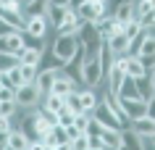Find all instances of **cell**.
Listing matches in <instances>:
<instances>
[{
    "label": "cell",
    "mask_w": 155,
    "mask_h": 150,
    "mask_svg": "<svg viewBox=\"0 0 155 150\" xmlns=\"http://www.w3.org/2000/svg\"><path fill=\"white\" fill-rule=\"evenodd\" d=\"M76 53H79V40H76V34H58L55 40H53V55L63 63V68Z\"/></svg>",
    "instance_id": "cell-1"
},
{
    "label": "cell",
    "mask_w": 155,
    "mask_h": 150,
    "mask_svg": "<svg viewBox=\"0 0 155 150\" xmlns=\"http://www.w3.org/2000/svg\"><path fill=\"white\" fill-rule=\"evenodd\" d=\"M76 40H79V45H82V50L87 53V55H97V48H100V32L95 29V24L92 21H82V26H79V32H76Z\"/></svg>",
    "instance_id": "cell-2"
},
{
    "label": "cell",
    "mask_w": 155,
    "mask_h": 150,
    "mask_svg": "<svg viewBox=\"0 0 155 150\" xmlns=\"http://www.w3.org/2000/svg\"><path fill=\"white\" fill-rule=\"evenodd\" d=\"M105 76H103V66H100L97 55H84V63H82V82L87 84V87H97L100 82H103Z\"/></svg>",
    "instance_id": "cell-3"
},
{
    "label": "cell",
    "mask_w": 155,
    "mask_h": 150,
    "mask_svg": "<svg viewBox=\"0 0 155 150\" xmlns=\"http://www.w3.org/2000/svg\"><path fill=\"white\" fill-rule=\"evenodd\" d=\"M40 98H42V92H40V87L34 82H24V84H18L16 87V105L18 108H34L37 103H40Z\"/></svg>",
    "instance_id": "cell-4"
},
{
    "label": "cell",
    "mask_w": 155,
    "mask_h": 150,
    "mask_svg": "<svg viewBox=\"0 0 155 150\" xmlns=\"http://www.w3.org/2000/svg\"><path fill=\"white\" fill-rule=\"evenodd\" d=\"M92 118H95L103 129H124V126H126V118L116 116V113L108 108L105 103H97V108L92 111Z\"/></svg>",
    "instance_id": "cell-5"
},
{
    "label": "cell",
    "mask_w": 155,
    "mask_h": 150,
    "mask_svg": "<svg viewBox=\"0 0 155 150\" xmlns=\"http://www.w3.org/2000/svg\"><path fill=\"white\" fill-rule=\"evenodd\" d=\"M76 13H79L82 21H95L103 13H108V3H103V0H84V3L76 5Z\"/></svg>",
    "instance_id": "cell-6"
},
{
    "label": "cell",
    "mask_w": 155,
    "mask_h": 150,
    "mask_svg": "<svg viewBox=\"0 0 155 150\" xmlns=\"http://www.w3.org/2000/svg\"><path fill=\"white\" fill-rule=\"evenodd\" d=\"M48 26H50V21H48L45 13H40V16H26L24 32L26 34H34V37H45V34H48Z\"/></svg>",
    "instance_id": "cell-7"
},
{
    "label": "cell",
    "mask_w": 155,
    "mask_h": 150,
    "mask_svg": "<svg viewBox=\"0 0 155 150\" xmlns=\"http://www.w3.org/2000/svg\"><path fill=\"white\" fill-rule=\"evenodd\" d=\"M113 18H118L121 24L137 18V3H134V0H121V3L113 8Z\"/></svg>",
    "instance_id": "cell-8"
},
{
    "label": "cell",
    "mask_w": 155,
    "mask_h": 150,
    "mask_svg": "<svg viewBox=\"0 0 155 150\" xmlns=\"http://www.w3.org/2000/svg\"><path fill=\"white\" fill-rule=\"evenodd\" d=\"M61 74V68H40L37 71V79H34V84L40 87L42 95H48L50 87H53V82H55V76Z\"/></svg>",
    "instance_id": "cell-9"
},
{
    "label": "cell",
    "mask_w": 155,
    "mask_h": 150,
    "mask_svg": "<svg viewBox=\"0 0 155 150\" xmlns=\"http://www.w3.org/2000/svg\"><path fill=\"white\" fill-rule=\"evenodd\" d=\"M71 90H76V82H74V76L66 74V68H63V74H58V76H55V82H53L50 92H55V95H61V98H66Z\"/></svg>",
    "instance_id": "cell-10"
},
{
    "label": "cell",
    "mask_w": 155,
    "mask_h": 150,
    "mask_svg": "<svg viewBox=\"0 0 155 150\" xmlns=\"http://www.w3.org/2000/svg\"><path fill=\"white\" fill-rule=\"evenodd\" d=\"M131 129L137 134H155V116H150V113H145V116L134 118V121H129Z\"/></svg>",
    "instance_id": "cell-11"
},
{
    "label": "cell",
    "mask_w": 155,
    "mask_h": 150,
    "mask_svg": "<svg viewBox=\"0 0 155 150\" xmlns=\"http://www.w3.org/2000/svg\"><path fill=\"white\" fill-rule=\"evenodd\" d=\"M118 98H124V100H131V98H139V87H137V79L134 76H124V82H121V87H118Z\"/></svg>",
    "instance_id": "cell-12"
},
{
    "label": "cell",
    "mask_w": 155,
    "mask_h": 150,
    "mask_svg": "<svg viewBox=\"0 0 155 150\" xmlns=\"http://www.w3.org/2000/svg\"><path fill=\"white\" fill-rule=\"evenodd\" d=\"M129 45H131V40L126 37L124 32H118V34H113L110 40H108V48L113 50L116 55H124V53H129Z\"/></svg>",
    "instance_id": "cell-13"
},
{
    "label": "cell",
    "mask_w": 155,
    "mask_h": 150,
    "mask_svg": "<svg viewBox=\"0 0 155 150\" xmlns=\"http://www.w3.org/2000/svg\"><path fill=\"white\" fill-rule=\"evenodd\" d=\"M50 5V0H21V11H24L26 16H40L45 13Z\"/></svg>",
    "instance_id": "cell-14"
},
{
    "label": "cell",
    "mask_w": 155,
    "mask_h": 150,
    "mask_svg": "<svg viewBox=\"0 0 155 150\" xmlns=\"http://www.w3.org/2000/svg\"><path fill=\"white\" fill-rule=\"evenodd\" d=\"M68 8H71V5H55V3H50L48 11H45V16H48V21H50L53 26H58V24H61V21L66 18Z\"/></svg>",
    "instance_id": "cell-15"
},
{
    "label": "cell",
    "mask_w": 155,
    "mask_h": 150,
    "mask_svg": "<svg viewBox=\"0 0 155 150\" xmlns=\"http://www.w3.org/2000/svg\"><path fill=\"white\" fill-rule=\"evenodd\" d=\"M100 137L105 140V148H113V150L124 148V137H121V129H103V132H100Z\"/></svg>",
    "instance_id": "cell-16"
},
{
    "label": "cell",
    "mask_w": 155,
    "mask_h": 150,
    "mask_svg": "<svg viewBox=\"0 0 155 150\" xmlns=\"http://www.w3.org/2000/svg\"><path fill=\"white\" fill-rule=\"evenodd\" d=\"M79 100H82V111L92 116V111L97 108V95L92 92V87H87V90H82V92H79Z\"/></svg>",
    "instance_id": "cell-17"
},
{
    "label": "cell",
    "mask_w": 155,
    "mask_h": 150,
    "mask_svg": "<svg viewBox=\"0 0 155 150\" xmlns=\"http://www.w3.org/2000/svg\"><path fill=\"white\" fill-rule=\"evenodd\" d=\"M18 63H21L18 53H11V50H3V53H0V74L11 71V68H13V66H18Z\"/></svg>",
    "instance_id": "cell-18"
},
{
    "label": "cell",
    "mask_w": 155,
    "mask_h": 150,
    "mask_svg": "<svg viewBox=\"0 0 155 150\" xmlns=\"http://www.w3.org/2000/svg\"><path fill=\"white\" fill-rule=\"evenodd\" d=\"M137 87H139V98H142V100H150V98L155 95L150 74H142V76H137Z\"/></svg>",
    "instance_id": "cell-19"
},
{
    "label": "cell",
    "mask_w": 155,
    "mask_h": 150,
    "mask_svg": "<svg viewBox=\"0 0 155 150\" xmlns=\"http://www.w3.org/2000/svg\"><path fill=\"white\" fill-rule=\"evenodd\" d=\"M8 148H13V150H24V148H29V137H26L24 132L11 129V134H8Z\"/></svg>",
    "instance_id": "cell-20"
},
{
    "label": "cell",
    "mask_w": 155,
    "mask_h": 150,
    "mask_svg": "<svg viewBox=\"0 0 155 150\" xmlns=\"http://www.w3.org/2000/svg\"><path fill=\"white\" fill-rule=\"evenodd\" d=\"M5 45H8L11 53H21V50H24V32H11V34H5Z\"/></svg>",
    "instance_id": "cell-21"
},
{
    "label": "cell",
    "mask_w": 155,
    "mask_h": 150,
    "mask_svg": "<svg viewBox=\"0 0 155 150\" xmlns=\"http://www.w3.org/2000/svg\"><path fill=\"white\" fill-rule=\"evenodd\" d=\"M18 58H21V63H32V66H40V61H42V50L24 48L21 53H18Z\"/></svg>",
    "instance_id": "cell-22"
},
{
    "label": "cell",
    "mask_w": 155,
    "mask_h": 150,
    "mask_svg": "<svg viewBox=\"0 0 155 150\" xmlns=\"http://www.w3.org/2000/svg\"><path fill=\"white\" fill-rule=\"evenodd\" d=\"M63 103H66V98L55 95V92H48V95H45V105H42V108H45V111H53V113H58V111L63 108Z\"/></svg>",
    "instance_id": "cell-23"
},
{
    "label": "cell",
    "mask_w": 155,
    "mask_h": 150,
    "mask_svg": "<svg viewBox=\"0 0 155 150\" xmlns=\"http://www.w3.org/2000/svg\"><path fill=\"white\" fill-rule=\"evenodd\" d=\"M55 116H58V124H61V126H68V124H74V118H76V113H74V111H71V108H68V105L63 103V108L58 111Z\"/></svg>",
    "instance_id": "cell-24"
},
{
    "label": "cell",
    "mask_w": 155,
    "mask_h": 150,
    "mask_svg": "<svg viewBox=\"0 0 155 150\" xmlns=\"http://www.w3.org/2000/svg\"><path fill=\"white\" fill-rule=\"evenodd\" d=\"M139 32H142V24H139V18H131V21H126V24H124V34H126L129 40H134Z\"/></svg>",
    "instance_id": "cell-25"
},
{
    "label": "cell",
    "mask_w": 155,
    "mask_h": 150,
    "mask_svg": "<svg viewBox=\"0 0 155 150\" xmlns=\"http://www.w3.org/2000/svg\"><path fill=\"white\" fill-rule=\"evenodd\" d=\"M66 105L74 111V113H82V100H79V92L71 90L68 95H66Z\"/></svg>",
    "instance_id": "cell-26"
},
{
    "label": "cell",
    "mask_w": 155,
    "mask_h": 150,
    "mask_svg": "<svg viewBox=\"0 0 155 150\" xmlns=\"http://www.w3.org/2000/svg\"><path fill=\"white\" fill-rule=\"evenodd\" d=\"M53 134H55V140H58V145H61V148H71V142H68V134H66V126L55 124V126H53Z\"/></svg>",
    "instance_id": "cell-27"
},
{
    "label": "cell",
    "mask_w": 155,
    "mask_h": 150,
    "mask_svg": "<svg viewBox=\"0 0 155 150\" xmlns=\"http://www.w3.org/2000/svg\"><path fill=\"white\" fill-rule=\"evenodd\" d=\"M37 71H40V66L21 63V76H24V82H34V79H37Z\"/></svg>",
    "instance_id": "cell-28"
},
{
    "label": "cell",
    "mask_w": 155,
    "mask_h": 150,
    "mask_svg": "<svg viewBox=\"0 0 155 150\" xmlns=\"http://www.w3.org/2000/svg\"><path fill=\"white\" fill-rule=\"evenodd\" d=\"M24 48H34V50H42V53H45L42 37H34V34H26V32H24Z\"/></svg>",
    "instance_id": "cell-29"
},
{
    "label": "cell",
    "mask_w": 155,
    "mask_h": 150,
    "mask_svg": "<svg viewBox=\"0 0 155 150\" xmlns=\"http://www.w3.org/2000/svg\"><path fill=\"white\" fill-rule=\"evenodd\" d=\"M16 108V100H0V116H13Z\"/></svg>",
    "instance_id": "cell-30"
},
{
    "label": "cell",
    "mask_w": 155,
    "mask_h": 150,
    "mask_svg": "<svg viewBox=\"0 0 155 150\" xmlns=\"http://www.w3.org/2000/svg\"><path fill=\"white\" fill-rule=\"evenodd\" d=\"M90 148L92 150H103L105 148V140H103L100 134H90Z\"/></svg>",
    "instance_id": "cell-31"
},
{
    "label": "cell",
    "mask_w": 155,
    "mask_h": 150,
    "mask_svg": "<svg viewBox=\"0 0 155 150\" xmlns=\"http://www.w3.org/2000/svg\"><path fill=\"white\" fill-rule=\"evenodd\" d=\"M11 116H0V134H11Z\"/></svg>",
    "instance_id": "cell-32"
},
{
    "label": "cell",
    "mask_w": 155,
    "mask_h": 150,
    "mask_svg": "<svg viewBox=\"0 0 155 150\" xmlns=\"http://www.w3.org/2000/svg\"><path fill=\"white\" fill-rule=\"evenodd\" d=\"M0 8H13V11H21V0H0Z\"/></svg>",
    "instance_id": "cell-33"
},
{
    "label": "cell",
    "mask_w": 155,
    "mask_h": 150,
    "mask_svg": "<svg viewBox=\"0 0 155 150\" xmlns=\"http://www.w3.org/2000/svg\"><path fill=\"white\" fill-rule=\"evenodd\" d=\"M66 134H68V142H71V140H76V137H79L82 132H79V129H76L74 124H68V126H66Z\"/></svg>",
    "instance_id": "cell-34"
},
{
    "label": "cell",
    "mask_w": 155,
    "mask_h": 150,
    "mask_svg": "<svg viewBox=\"0 0 155 150\" xmlns=\"http://www.w3.org/2000/svg\"><path fill=\"white\" fill-rule=\"evenodd\" d=\"M147 113H150V116H155V95L147 100Z\"/></svg>",
    "instance_id": "cell-35"
},
{
    "label": "cell",
    "mask_w": 155,
    "mask_h": 150,
    "mask_svg": "<svg viewBox=\"0 0 155 150\" xmlns=\"http://www.w3.org/2000/svg\"><path fill=\"white\" fill-rule=\"evenodd\" d=\"M50 3H55V5H71V0H50Z\"/></svg>",
    "instance_id": "cell-36"
},
{
    "label": "cell",
    "mask_w": 155,
    "mask_h": 150,
    "mask_svg": "<svg viewBox=\"0 0 155 150\" xmlns=\"http://www.w3.org/2000/svg\"><path fill=\"white\" fill-rule=\"evenodd\" d=\"M3 50H8V45H5V34L0 37V53H3Z\"/></svg>",
    "instance_id": "cell-37"
},
{
    "label": "cell",
    "mask_w": 155,
    "mask_h": 150,
    "mask_svg": "<svg viewBox=\"0 0 155 150\" xmlns=\"http://www.w3.org/2000/svg\"><path fill=\"white\" fill-rule=\"evenodd\" d=\"M150 79H153V90H155V71H150Z\"/></svg>",
    "instance_id": "cell-38"
},
{
    "label": "cell",
    "mask_w": 155,
    "mask_h": 150,
    "mask_svg": "<svg viewBox=\"0 0 155 150\" xmlns=\"http://www.w3.org/2000/svg\"><path fill=\"white\" fill-rule=\"evenodd\" d=\"M150 142H153V148H155V134H150Z\"/></svg>",
    "instance_id": "cell-39"
},
{
    "label": "cell",
    "mask_w": 155,
    "mask_h": 150,
    "mask_svg": "<svg viewBox=\"0 0 155 150\" xmlns=\"http://www.w3.org/2000/svg\"><path fill=\"white\" fill-rule=\"evenodd\" d=\"M147 3H150V8H155V0H147Z\"/></svg>",
    "instance_id": "cell-40"
},
{
    "label": "cell",
    "mask_w": 155,
    "mask_h": 150,
    "mask_svg": "<svg viewBox=\"0 0 155 150\" xmlns=\"http://www.w3.org/2000/svg\"><path fill=\"white\" fill-rule=\"evenodd\" d=\"M0 90H3V82H0Z\"/></svg>",
    "instance_id": "cell-41"
},
{
    "label": "cell",
    "mask_w": 155,
    "mask_h": 150,
    "mask_svg": "<svg viewBox=\"0 0 155 150\" xmlns=\"http://www.w3.org/2000/svg\"><path fill=\"white\" fill-rule=\"evenodd\" d=\"M103 3H108V0H103Z\"/></svg>",
    "instance_id": "cell-42"
},
{
    "label": "cell",
    "mask_w": 155,
    "mask_h": 150,
    "mask_svg": "<svg viewBox=\"0 0 155 150\" xmlns=\"http://www.w3.org/2000/svg\"><path fill=\"white\" fill-rule=\"evenodd\" d=\"M118 3H121V0H118Z\"/></svg>",
    "instance_id": "cell-43"
}]
</instances>
